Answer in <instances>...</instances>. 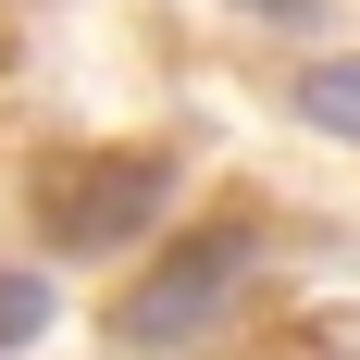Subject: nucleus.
<instances>
[{"mask_svg": "<svg viewBox=\"0 0 360 360\" xmlns=\"http://www.w3.org/2000/svg\"><path fill=\"white\" fill-rule=\"evenodd\" d=\"M249 274H261V224H186V236H162L149 274L112 298V348H124V360H162V348L224 335V311L249 298Z\"/></svg>", "mask_w": 360, "mask_h": 360, "instance_id": "obj_1", "label": "nucleus"}, {"mask_svg": "<svg viewBox=\"0 0 360 360\" xmlns=\"http://www.w3.org/2000/svg\"><path fill=\"white\" fill-rule=\"evenodd\" d=\"M162 199H174L162 149H75V162L37 174V236L50 249H124V236L162 224Z\"/></svg>", "mask_w": 360, "mask_h": 360, "instance_id": "obj_2", "label": "nucleus"}, {"mask_svg": "<svg viewBox=\"0 0 360 360\" xmlns=\"http://www.w3.org/2000/svg\"><path fill=\"white\" fill-rule=\"evenodd\" d=\"M298 124H311V137H348L360 149V50H335V63H298Z\"/></svg>", "mask_w": 360, "mask_h": 360, "instance_id": "obj_3", "label": "nucleus"}, {"mask_svg": "<svg viewBox=\"0 0 360 360\" xmlns=\"http://www.w3.org/2000/svg\"><path fill=\"white\" fill-rule=\"evenodd\" d=\"M25 335H50V286L37 274H0V348H25Z\"/></svg>", "mask_w": 360, "mask_h": 360, "instance_id": "obj_4", "label": "nucleus"}, {"mask_svg": "<svg viewBox=\"0 0 360 360\" xmlns=\"http://www.w3.org/2000/svg\"><path fill=\"white\" fill-rule=\"evenodd\" d=\"M261 13H286V25H298V13H311V0H261Z\"/></svg>", "mask_w": 360, "mask_h": 360, "instance_id": "obj_5", "label": "nucleus"}]
</instances>
